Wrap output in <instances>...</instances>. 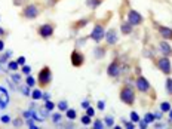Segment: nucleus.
<instances>
[{
    "mask_svg": "<svg viewBox=\"0 0 172 129\" xmlns=\"http://www.w3.org/2000/svg\"><path fill=\"white\" fill-rule=\"evenodd\" d=\"M113 12L111 11H108L107 14L104 15V18H97V19H94V27L91 30V33H89V36H88V39H91L92 42L95 43H101L104 40V36H105V31L108 28V24H110V21L113 19Z\"/></svg>",
    "mask_w": 172,
    "mask_h": 129,
    "instance_id": "nucleus-1",
    "label": "nucleus"
},
{
    "mask_svg": "<svg viewBox=\"0 0 172 129\" xmlns=\"http://www.w3.org/2000/svg\"><path fill=\"white\" fill-rule=\"evenodd\" d=\"M134 28H135V27L129 22L126 18H120V30H119V31H120L122 36H131Z\"/></svg>",
    "mask_w": 172,
    "mask_h": 129,
    "instance_id": "nucleus-15",
    "label": "nucleus"
},
{
    "mask_svg": "<svg viewBox=\"0 0 172 129\" xmlns=\"http://www.w3.org/2000/svg\"><path fill=\"white\" fill-rule=\"evenodd\" d=\"M105 125L107 126H113V117H107L105 119Z\"/></svg>",
    "mask_w": 172,
    "mask_h": 129,
    "instance_id": "nucleus-33",
    "label": "nucleus"
},
{
    "mask_svg": "<svg viewBox=\"0 0 172 129\" xmlns=\"http://www.w3.org/2000/svg\"><path fill=\"white\" fill-rule=\"evenodd\" d=\"M9 120H11V119H9L8 116H3V117H2V122H3V123H9Z\"/></svg>",
    "mask_w": 172,
    "mask_h": 129,
    "instance_id": "nucleus-37",
    "label": "nucleus"
},
{
    "mask_svg": "<svg viewBox=\"0 0 172 129\" xmlns=\"http://www.w3.org/2000/svg\"><path fill=\"white\" fill-rule=\"evenodd\" d=\"M135 89H137V92H140V94H145V95H150L153 100H156V94H154L153 86L150 85V82L144 77L143 74L137 76V79H135Z\"/></svg>",
    "mask_w": 172,
    "mask_h": 129,
    "instance_id": "nucleus-5",
    "label": "nucleus"
},
{
    "mask_svg": "<svg viewBox=\"0 0 172 129\" xmlns=\"http://www.w3.org/2000/svg\"><path fill=\"white\" fill-rule=\"evenodd\" d=\"M159 51H160V54L163 57H169V58L172 57V46L168 40L160 39V42H159Z\"/></svg>",
    "mask_w": 172,
    "mask_h": 129,
    "instance_id": "nucleus-16",
    "label": "nucleus"
},
{
    "mask_svg": "<svg viewBox=\"0 0 172 129\" xmlns=\"http://www.w3.org/2000/svg\"><path fill=\"white\" fill-rule=\"evenodd\" d=\"M86 114L91 116V117H94V114H95V110H94V107H91V105H89V107L86 108Z\"/></svg>",
    "mask_w": 172,
    "mask_h": 129,
    "instance_id": "nucleus-30",
    "label": "nucleus"
},
{
    "mask_svg": "<svg viewBox=\"0 0 172 129\" xmlns=\"http://www.w3.org/2000/svg\"><path fill=\"white\" fill-rule=\"evenodd\" d=\"M85 54L82 52V51H79V49H73L71 54H70V62H71V65L74 68H80L83 64H85Z\"/></svg>",
    "mask_w": 172,
    "mask_h": 129,
    "instance_id": "nucleus-11",
    "label": "nucleus"
},
{
    "mask_svg": "<svg viewBox=\"0 0 172 129\" xmlns=\"http://www.w3.org/2000/svg\"><path fill=\"white\" fill-rule=\"evenodd\" d=\"M104 42H105V45H107L108 48L116 46V45L119 43V31H117V28H114V27L107 28L105 36H104Z\"/></svg>",
    "mask_w": 172,
    "mask_h": 129,
    "instance_id": "nucleus-12",
    "label": "nucleus"
},
{
    "mask_svg": "<svg viewBox=\"0 0 172 129\" xmlns=\"http://www.w3.org/2000/svg\"><path fill=\"white\" fill-rule=\"evenodd\" d=\"M16 62H18L19 65H24V64H25V58H24V57H19L18 59H16Z\"/></svg>",
    "mask_w": 172,
    "mask_h": 129,
    "instance_id": "nucleus-35",
    "label": "nucleus"
},
{
    "mask_svg": "<svg viewBox=\"0 0 172 129\" xmlns=\"http://www.w3.org/2000/svg\"><path fill=\"white\" fill-rule=\"evenodd\" d=\"M19 77H21L19 74H14V76H12V79H14L15 82H19Z\"/></svg>",
    "mask_w": 172,
    "mask_h": 129,
    "instance_id": "nucleus-40",
    "label": "nucleus"
},
{
    "mask_svg": "<svg viewBox=\"0 0 172 129\" xmlns=\"http://www.w3.org/2000/svg\"><path fill=\"white\" fill-rule=\"evenodd\" d=\"M22 123H24V122H22V119H21V117H18L16 120H14V126H15V128H21V126H22Z\"/></svg>",
    "mask_w": 172,
    "mask_h": 129,
    "instance_id": "nucleus-29",
    "label": "nucleus"
},
{
    "mask_svg": "<svg viewBox=\"0 0 172 129\" xmlns=\"http://www.w3.org/2000/svg\"><path fill=\"white\" fill-rule=\"evenodd\" d=\"M107 76L108 77H111V79H117L120 74H122V62H120V59L119 58H114L108 65H107Z\"/></svg>",
    "mask_w": 172,
    "mask_h": 129,
    "instance_id": "nucleus-10",
    "label": "nucleus"
},
{
    "mask_svg": "<svg viewBox=\"0 0 172 129\" xmlns=\"http://www.w3.org/2000/svg\"><path fill=\"white\" fill-rule=\"evenodd\" d=\"M42 14V8L39 3L36 2H31V3H25L21 11H19V16L22 19H28V21H34L36 18H39Z\"/></svg>",
    "mask_w": 172,
    "mask_h": 129,
    "instance_id": "nucleus-3",
    "label": "nucleus"
},
{
    "mask_svg": "<svg viewBox=\"0 0 172 129\" xmlns=\"http://www.w3.org/2000/svg\"><path fill=\"white\" fill-rule=\"evenodd\" d=\"M55 22H43L42 25L37 27V34L39 37H42L43 40H48V39H52L54 34H55Z\"/></svg>",
    "mask_w": 172,
    "mask_h": 129,
    "instance_id": "nucleus-7",
    "label": "nucleus"
},
{
    "mask_svg": "<svg viewBox=\"0 0 172 129\" xmlns=\"http://www.w3.org/2000/svg\"><path fill=\"white\" fill-rule=\"evenodd\" d=\"M171 108L172 107H171V102H169V101H163V102H160V111L168 113Z\"/></svg>",
    "mask_w": 172,
    "mask_h": 129,
    "instance_id": "nucleus-23",
    "label": "nucleus"
},
{
    "mask_svg": "<svg viewBox=\"0 0 172 129\" xmlns=\"http://www.w3.org/2000/svg\"><path fill=\"white\" fill-rule=\"evenodd\" d=\"M92 126H94V128H100V129H101V128H104V123H102L101 120H95Z\"/></svg>",
    "mask_w": 172,
    "mask_h": 129,
    "instance_id": "nucleus-31",
    "label": "nucleus"
},
{
    "mask_svg": "<svg viewBox=\"0 0 172 129\" xmlns=\"http://www.w3.org/2000/svg\"><path fill=\"white\" fill-rule=\"evenodd\" d=\"M52 77H54V73L51 70V67L49 65H43L42 68L39 70V73H37V77H36L37 86L40 89H48L51 86V83H52Z\"/></svg>",
    "mask_w": 172,
    "mask_h": 129,
    "instance_id": "nucleus-4",
    "label": "nucleus"
},
{
    "mask_svg": "<svg viewBox=\"0 0 172 129\" xmlns=\"http://www.w3.org/2000/svg\"><path fill=\"white\" fill-rule=\"evenodd\" d=\"M3 51H5V40L0 39V52H3Z\"/></svg>",
    "mask_w": 172,
    "mask_h": 129,
    "instance_id": "nucleus-36",
    "label": "nucleus"
},
{
    "mask_svg": "<svg viewBox=\"0 0 172 129\" xmlns=\"http://www.w3.org/2000/svg\"><path fill=\"white\" fill-rule=\"evenodd\" d=\"M0 36H5V30L0 28Z\"/></svg>",
    "mask_w": 172,
    "mask_h": 129,
    "instance_id": "nucleus-44",
    "label": "nucleus"
},
{
    "mask_svg": "<svg viewBox=\"0 0 172 129\" xmlns=\"http://www.w3.org/2000/svg\"><path fill=\"white\" fill-rule=\"evenodd\" d=\"M144 120H145L147 123H150V122H153V120H154V116L151 114V113H147V114L144 116Z\"/></svg>",
    "mask_w": 172,
    "mask_h": 129,
    "instance_id": "nucleus-28",
    "label": "nucleus"
},
{
    "mask_svg": "<svg viewBox=\"0 0 172 129\" xmlns=\"http://www.w3.org/2000/svg\"><path fill=\"white\" fill-rule=\"evenodd\" d=\"M8 67H9V70L16 71V70L19 68V64H18V62H16V59H15V61H9V62H8Z\"/></svg>",
    "mask_w": 172,
    "mask_h": 129,
    "instance_id": "nucleus-25",
    "label": "nucleus"
},
{
    "mask_svg": "<svg viewBox=\"0 0 172 129\" xmlns=\"http://www.w3.org/2000/svg\"><path fill=\"white\" fill-rule=\"evenodd\" d=\"M119 100L128 107H134L137 102V89L134 85L123 83L119 89Z\"/></svg>",
    "mask_w": 172,
    "mask_h": 129,
    "instance_id": "nucleus-2",
    "label": "nucleus"
},
{
    "mask_svg": "<svg viewBox=\"0 0 172 129\" xmlns=\"http://www.w3.org/2000/svg\"><path fill=\"white\" fill-rule=\"evenodd\" d=\"M104 2H105V0H86L85 6L89 9V11H91V12H95V11L100 8Z\"/></svg>",
    "mask_w": 172,
    "mask_h": 129,
    "instance_id": "nucleus-17",
    "label": "nucleus"
},
{
    "mask_svg": "<svg viewBox=\"0 0 172 129\" xmlns=\"http://www.w3.org/2000/svg\"><path fill=\"white\" fill-rule=\"evenodd\" d=\"M168 114H169V120H172V108L168 111Z\"/></svg>",
    "mask_w": 172,
    "mask_h": 129,
    "instance_id": "nucleus-43",
    "label": "nucleus"
},
{
    "mask_svg": "<svg viewBox=\"0 0 172 129\" xmlns=\"http://www.w3.org/2000/svg\"><path fill=\"white\" fill-rule=\"evenodd\" d=\"M94 18H95V12H91V15H86V16H82V18H79V19H76L74 22H71V25H70V28L73 31H80V30H83L88 25V24H91L92 21H94Z\"/></svg>",
    "mask_w": 172,
    "mask_h": 129,
    "instance_id": "nucleus-9",
    "label": "nucleus"
},
{
    "mask_svg": "<svg viewBox=\"0 0 172 129\" xmlns=\"http://www.w3.org/2000/svg\"><path fill=\"white\" fill-rule=\"evenodd\" d=\"M108 46L105 45V43H97V46L94 48V51H92V54H94V58L95 59H102V58H105V55L108 54Z\"/></svg>",
    "mask_w": 172,
    "mask_h": 129,
    "instance_id": "nucleus-14",
    "label": "nucleus"
},
{
    "mask_svg": "<svg viewBox=\"0 0 172 129\" xmlns=\"http://www.w3.org/2000/svg\"><path fill=\"white\" fill-rule=\"evenodd\" d=\"M55 107H57V105H55L54 102H49V101H46V108H48V110H51V111H52Z\"/></svg>",
    "mask_w": 172,
    "mask_h": 129,
    "instance_id": "nucleus-32",
    "label": "nucleus"
},
{
    "mask_svg": "<svg viewBox=\"0 0 172 129\" xmlns=\"http://www.w3.org/2000/svg\"><path fill=\"white\" fill-rule=\"evenodd\" d=\"M21 67H22V68H21L22 74H25V76H27V74L31 73V67H30V65H25V64H24V65H21Z\"/></svg>",
    "mask_w": 172,
    "mask_h": 129,
    "instance_id": "nucleus-27",
    "label": "nucleus"
},
{
    "mask_svg": "<svg viewBox=\"0 0 172 129\" xmlns=\"http://www.w3.org/2000/svg\"><path fill=\"white\" fill-rule=\"evenodd\" d=\"M65 116H67V119H70V120H74V119L77 117V111H76L74 108H70V107H68V108L65 110Z\"/></svg>",
    "mask_w": 172,
    "mask_h": 129,
    "instance_id": "nucleus-21",
    "label": "nucleus"
},
{
    "mask_svg": "<svg viewBox=\"0 0 172 129\" xmlns=\"http://www.w3.org/2000/svg\"><path fill=\"white\" fill-rule=\"evenodd\" d=\"M25 85L30 86V88H33V86L37 85V80H36L31 74H27V77H25Z\"/></svg>",
    "mask_w": 172,
    "mask_h": 129,
    "instance_id": "nucleus-22",
    "label": "nucleus"
},
{
    "mask_svg": "<svg viewBox=\"0 0 172 129\" xmlns=\"http://www.w3.org/2000/svg\"><path fill=\"white\" fill-rule=\"evenodd\" d=\"M89 105H91V104H89V101H83V102H82V107H83V108H88V107H89Z\"/></svg>",
    "mask_w": 172,
    "mask_h": 129,
    "instance_id": "nucleus-38",
    "label": "nucleus"
},
{
    "mask_svg": "<svg viewBox=\"0 0 172 129\" xmlns=\"http://www.w3.org/2000/svg\"><path fill=\"white\" fill-rule=\"evenodd\" d=\"M80 122H82V125H91L92 123V117L91 116H88V114H85V116H82L80 117Z\"/></svg>",
    "mask_w": 172,
    "mask_h": 129,
    "instance_id": "nucleus-24",
    "label": "nucleus"
},
{
    "mask_svg": "<svg viewBox=\"0 0 172 129\" xmlns=\"http://www.w3.org/2000/svg\"><path fill=\"white\" fill-rule=\"evenodd\" d=\"M59 119H61V114H55L54 117H52V120H54V122H58Z\"/></svg>",
    "mask_w": 172,
    "mask_h": 129,
    "instance_id": "nucleus-39",
    "label": "nucleus"
},
{
    "mask_svg": "<svg viewBox=\"0 0 172 129\" xmlns=\"http://www.w3.org/2000/svg\"><path fill=\"white\" fill-rule=\"evenodd\" d=\"M42 91L43 89H33V92H31V98L34 101H39V100H42L43 98V94H42Z\"/></svg>",
    "mask_w": 172,
    "mask_h": 129,
    "instance_id": "nucleus-19",
    "label": "nucleus"
},
{
    "mask_svg": "<svg viewBox=\"0 0 172 129\" xmlns=\"http://www.w3.org/2000/svg\"><path fill=\"white\" fill-rule=\"evenodd\" d=\"M57 108L61 111V113H65V110L68 108V101H65V100H61L57 104Z\"/></svg>",
    "mask_w": 172,
    "mask_h": 129,
    "instance_id": "nucleus-20",
    "label": "nucleus"
},
{
    "mask_svg": "<svg viewBox=\"0 0 172 129\" xmlns=\"http://www.w3.org/2000/svg\"><path fill=\"white\" fill-rule=\"evenodd\" d=\"M153 25H154L156 31L159 33L160 39L168 40V42H172V28H171V27L163 25V24H157V22H154V21H153Z\"/></svg>",
    "mask_w": 172,
    "mask_h": 129,
    "instance_id": "nucleus-13",
    "label": "nucleus"
},
{
    "mask_svg": "<svg viewBox=\"0 0 172 129\" xmlns=\"http://www.w3.org/2000/svg\"><path fill=\"white\" fill-rule=\"evenodd\" d=\"M123 18H126V19H128L134 27H140V25H143V24H144V16L140 14L138 11H135L134 8H128L126 15H125Z\"/></svg>",
    "mask_w": 172,
    "mask_h": 129,
    "instance_id": "nucleus-8",
    "label": "nucleus"
},
{
    "mask_svg": "<svg viewBox=\"0 0 172 129\" xmlns=\"http://www.w3.org/2000/svg\"><path fill=\"white\" fill-rule=\"evenodd\" d=\"M125 128H128V129L135 128V123H134V122H126V123H125Z\"/></svg>",
    "mask_w": 172,
    "mask_h": 129,
    "instance_id": "nucleus-34",
    "label": "nucleus"
},
{
    "mask_svg": "<svg viewBox=\"0 0 172 129\" xmlns=\"http://www.w3.org/2000/svg\"><path fill=\"white\" fill-rule=\"evenodd\" d=\"M98 108H100V110H104V102H102V101H98Z\"/></svg>",
    "mask_w": 172,
    "mask_h": 129,
    "instance_id": "nucleus-41",
    "label": "nucleus"
},
{
    "mask_svg": "<svg viewBox=\"0 0 172 129\" xmlns=\"http://www.w3.org/2000/svg\"><path fill=\"white\" fill-rule=\"evenodd\" d=\"M141 119H140V116L137 114V111H132L131 113V122H134V123H138Z\"/></svg>",
    "mask_w": 172,
    "mask_h": 129,
    "instance_id": "nucleus-26",
    "label": "nucleus"
},
{
    "mask_svg": "<svg viewBox=\"0 0 172 129\" xmlns=\"http://www.w3.org/2000/svg\"><path fill=\"white\" fill-rule=\"evenodd\" d=\"M48 2H49V5H51V6H54V5L57 3L58 0H48Z\"/></svg>",
    "mask_w": 172,
    "mask_h": 129,
    "instance_id": "nucleus-42",
    "label": "nucleus"
},
{
    "mask_svg": "<svg viewBox=\"0 0 172 129\" xmlns=\"http://www.w3.org/2000/svg\"><path fill=\"white\" fill-rule=\"evenodd\" d=\"M154 61V67L157 68L159 71L165 76H172V62L169 57H159V58H153Z\"/></svg>",
    "mask_w": 172,
    "mask_h": 129,
    "instance_id": "nucleus-6",
    "label": "nucleus"
},
{
    "mask_svg": "<svg viewBox=\"0 0 172 129\" xmlns=\"http://www.w3.org/2000/svg\"><path fill=\"white\" fill-rule=\"evenodd\" d=\"M165 88H166V94L172 97V77L171 76H166V80H165Z\"/></svg>",
    "mask_w": 172,
    "mask_h": 129,
    "instance_id": "nucleus-18",
    "label": "nucleus"
}]
</instances>
